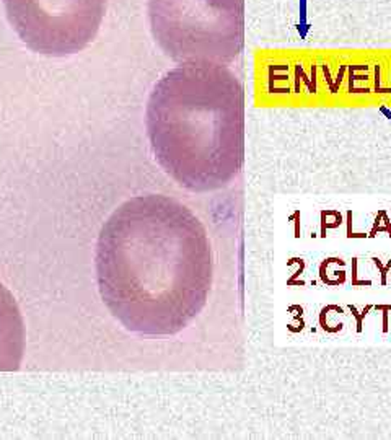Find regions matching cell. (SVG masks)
I'll use <instances>...</instances> for the list:
<instances>
[{
  "label": "cell",
  "mask_w": 391,
  "mask_h": 440,
  "mask_svg": "<svg viewBox=\"0 0 391 440\" xmlns=\"http://www.w3.org/2000/svg\"><path fill=\"white\" fill-rule=\"evenodd\" d=\"M96 277L105 305L129 331L176 335L209 297L211 241L181 202L159 194L134 197L101 229Z\"/></svg>",
  "instance_id": "1"
},
{
  "label": "cell",
  "mask_w": 391,
  "mask_h": 440,
  "mask_svg": "<svg viewBox=\"0 0 391 440\" xmlns=\"http://www.w3.org/2000/svg\"><path fill=\"white\" fill-rule=\"evenodd\" d=\"M147 134L157 161L192 193L225 188L245 164V90L227 65L185 62L155 84Z\"/></svg>",
  "instance_id": "2"
},
{
  "label": "cell",
  "mask_w": 391,
  "mask_h": 440,
  "mask_svg": "<svg viewBox=\"0 0 391 440\" xmlns=\"http://www.w3.org/2000/svg\"><path fill=\"white\" fill-rule=\"evenodd\" d=\"M152 34L175 62L228 65L245 46V0H149Z\"/></svg>",
  "instance_id": "3"
},
{
  "label": "cell",
  "mask_w": 391,
  "mask_h": 440,
  "mask_svg": "<svg viewBox=\"0 0 391 440\" xmlns=\"http://www.w3.org/2000/svg\"><path fill=\"white\" fill-rule=\"evenodd\" d=\"M8 20L34 53L70 55L93 41L106 0H4Z\"/></svg>",
  "instance_id": "4"
},
{
  "label": "cell",
  "mask_w": 391,
  "mask_h": 440,
  "mask_svg": "<svg viewBox=\"0 0 391 440\" xmlns=\"http://www.w3.org/2000/svg\"><path fill=\"white\" fill-rule=\"evenodd\" d=\"M25 352L22 313L10 291L0 284V372H15Z\"/></svg>",
  "instance_id": "5"
}]
</instances>
